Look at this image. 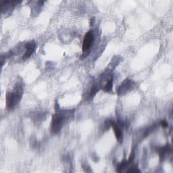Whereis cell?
I'll return each instance as SVG.
<instances>
[{
  "label": "cell",
  "instance_id": "obj_2",
  "mask_svg": "<svg viewBox=\"0 0 173 173\" xmlns=\"http://www.w3.org/2000/svg\"><path fill=\"white\" fill-rule=\"evenodd\" d=\"M64 121V115L62 113H56L53 116L52 123H51V130L54 133H58Z\"/></svg>",
  "mask_w": 173,
  "mask_h": 173
},
{
  "label": "cell",
  "instance_id": "obj_5",
  "mask_svg": "<svg viewBox=\"0 0 173 173\" xmlns=\"http://www.w3.org/2000/svg\"><path fill=\"white\" fill-rule=\"evenodd\" d=\"M111 126L113 127L114 132L116 135V137L118 141H122L123 140V133L122 130H121V126H120L119 124H116L114 122L112 121Z\"/></svg>",
  "mask_w": 173,
  "mask_h": 173
},
{
  "label": "cell",
  "instance_id": "obj_3",
  "mask_svg": "<svg viewBox=\"0 0 173 173\" xmlns=\"http://www.w3.org/2000/svg\"><path fill=\"white\" fill-rule=\"evenodd\" d=\"M94 41V35L93 32L90 31L87 32L84 37L83 43V51L87 52L92 47V44Z\"/></svg>",
  "mask_w": 173,
  "mask_h": 173
},
{
  "label": "cell",
  "instance_id": "obj_4",
  "mask_svg": "<svg viewBox=\"0 0 173 173\" xmlns=\"http://www.w3.org/2000/svg\"><path fill=\"white\" fill-rule=\"evenodd\" d=\"M26 52L25 53V54H24V56L22 57L23 60L28 59L29 57L32 55L33 53L34 52L35 49H36L35 42L34 41H32L31 42H29V43H26Z\"/></svg>",
  "mask_w": 173,
  "mask_h": 173
},
{
  "label": "cell",
  "instance_id": "obj_7",
  "mask_svg": "<svg viewBox=\"0 0 173 173\" xmlns=\"http://www.w3.org/2000/svg\"><path fill=\"white\" fill-rule=\"evenodd\" d=\"M112 86H113V78L111 77L106 84V85L104 88V90L106 92H110L112 89Z\"/></svg>",
  "mask_w": 173,
  "mask_h": 173
},
{
  "label": "cell",
  "instance_id": "obj_10",
  "mask_svg": "<svg viewBox=\"0 0 173 173\" xmlns=\"http://www.w3.org/2000/svg\"><path fill=\"white\" fill-rule=\"evenodd\" d=\"M160 124H161V125H162V126L164 127V128H166V127H168V123H167L166 121H164V120L162 121Z\"/></svg>",
  "mask_w": 173,
  "mask_h": 173
},
{
  "label": "cell",
  "instance_id": "obj_6",
  "mask_svg": "<svg viewBox=\"0 0 173 173\" xmlns=\"http://www.w3.org/2000/svg\"><path fill=\"white\" fill-rule=\"evenodd\" d=\"M169 151H171V147L169 145H166V146L164 147H161L158 150V152L160 154V158L163 159L164 156H166V154Z\"/></svg>",
  "mask_w": 173,
  "mask_h": 173
},
{
  "label": "cell",
  "instance_id": "obj_8",
  "mask_svg": "<svg viewBox=\"0 0 173 173\" xmlns=\"http://www.w3.org/2000/svg\"><path fill=\"white\" fill-rule=\"evenodd\" d=\"M127 166V162L126 161H123L122 163H120L119 166L118 167L117 171L118 172H121L123 171L124 168H125V167Z\"/></svg>",
  "mask_w": 173,
  "mask_h": 173
},
{
  "label": "cell",
  "instance_id": "obj_9",
  "mask_svg": "<svg viewBox=\"0 0 173 173\" xmlns=\"http://www.w3.org/2000/svg\"><path fill=\"white\" fill-rule=\"evenodd\" d=\"M127 172H140V171L137 168H135V167H132L131 168L129 169Z\"/></svg>",
  "mask_w": 173,
  "mask_h": 173
},
{
  "label": "cell",
  "instance_id": "obj_1",
  "mask_svg": "<svg viewBox=\"0 0 173 173\" xmlns=\"http://www.w3.org/2000/svg\"><path fill=\"white\" fill-rule=\"evenodd\" d=\"M22 87L16 85L12 92H8L6 94V106L8 109H12L22 98Z\"/></svg>",
  "mask_w": 173,
  "mask_h": 173
}]
</instances>
